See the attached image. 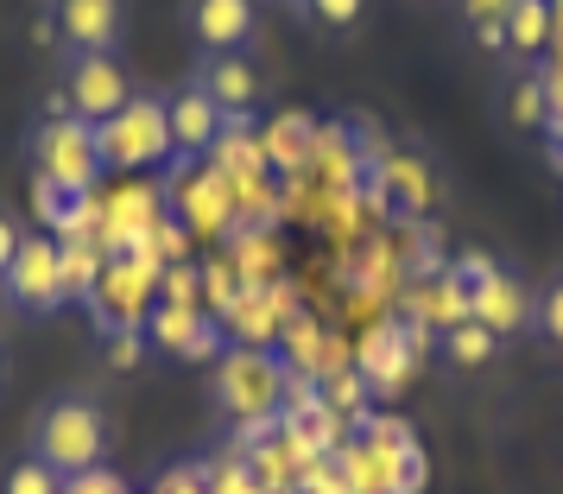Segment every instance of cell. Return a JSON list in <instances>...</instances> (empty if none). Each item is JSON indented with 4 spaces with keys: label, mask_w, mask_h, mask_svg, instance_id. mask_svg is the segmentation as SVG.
Returning a JSON list of instances; mask_svg holds the SVG:
<instances>
[{
    "label": "cell",
    "mask_w": 563,
    "mask_h": 494,
    "mask_svg": "<svg viewBox=\"0 0 563 494\" xmlns=\"http://www.w3.org/2000/svg\"><path fill=\"white\" fill-rule=\"evenodd\" d=\"M32 457H45L57 475H82V469L108 463V413L96 393H57L32 418Z\"/></svg>",
    "instance_id": "1"
},
{
    "label": "cell",
    "mask_w": 563,
    "mask_h": 494,
    "mask_svg": "<svg viewBox=\"0 0 563 494\" xmlns=\"http://www.w3.org/2000/svg\"><path fill=\"white\" fill-rule=\"evenodd\" d=\"M32 172L45 178V190H57V197L82 204V197L96 190V178L108 172L96 128H89V121H77V114H52L45 128L32 133Z\"/></svg>",
    "instance_id": "2"
},
{
    "label": "cell",
    "mask_w": 563,
    "mask_h": 494,
    "mask_svg": "<svg viewBox=\"0 0 563 494\" xmlns=\"http://www.w3.org/2000/svg\"><path fill=\"white\" fill-rule=\"evenodd\" d=\"M216 406L234 431H266L285 406V367L266 355V349H229L222 355V374H216Z\"/></svg>",
    "instance_id": "3"
},
{
    "label": "cell",
    "mask_w": 563,
    "mask_h": 494,
    "mask_svg": "<svg viewBox=\"0 0 563 494\" xmlns=\"http://www.w3.org/2000/svg\"><path fill=\"white\" fill-rule=\"evenodd\" d=\"M96 140H102V165L108 172H153V165H165V158H178L165 96H153V89H133V102L121 108L114 121H102Z\"/></svg>",
    "instance_id": "4"
},
{
    "label": "cell",
    "mask_w": 563,
    "mask_h": 494,
    "mask_svg": "<svg viewBox=\"0 0 563 494\" xmlns=\"http://www.w3.org/2000/svg\"><path fill=\"white\" fill-rule=\"evenodd\" d=\"M7 305L32 317H52L70 305V279H64V241L52 234H26L20 254L7 266Z\"/></svg>",
    "instance_id": "5"
},
{
    "label": "cell",
    "mask_w": 563,
    "mask_h": 494,
    "mask_svg": "<svg viewBox=\"0 0 563 494\" xmlns=\"http://www.w3.org/2000/svg\"><path fill=\"white\" fill-rule=\"evenodd\" d=\"M133 102V83L121 70L114 52H82V57H64V114H77L89 128L114 121L121 108Z\"/></svg>",
    "instance_id": "6"
},
{
    "label": "cell",
    "mask_w": 563,
    "mask_h": 494,
    "mask_svg": "<svg viewBox=\"0 0 563 494\" xmlns=\"http://www.w3.org/2000/svg\"><path fill=\"white\" fill-rule=\"evenodd\" d=\"M462 279H475V286H468V317L487 323L500 342L519 337V330H532L538 298H532L526 279H512L507 266H494V261H462Z\"/></svg>",
    "instance_id": "7"
},
{
    "label": "cell",
    "mask_w": 563,
    "mask_h": 494,
    "mask_svg": "<svg viewBox=\"0 0 563 494\" xmlns=\"http://www.w3.org/2000/svg\"><path fill=\"white\" fill-rule=\"evenodd\" d=\"M128 26V7L121 0H52L45 13V45H64V57L82 52H114Z\"/></svg>",
    "instance_id": "8"
},
{
    "label": "cell",
    "mask_w": 563,
    "mask_h": 494,
    "mask_svg": "<svg viewBox=\"0 0 563 494\" xmlns=\"http://www.w3.org/2000/svg\"><path fill=\"white\" fill-rule=\"evenodd\" d=\"M153 305H158L153 266H133V261H108L96 292H89V311L102 317V330H146Z\"/></svg>",
    "instance_id": "9"
},
{
    "label": "cell",
    "mask_w": 563,
    "mask_h": 494,
    "mask_svg": "<svg viewBox=\"0 0 563 494\" xmlns=\"http://www.w3.org/2000/svg\"><path fill=\"white\" fill-rule=\"evenodd\" d=\"M184 26L203 57L222 52H254L260 32V0H184Z\"/></svg>",
    "instance_id": "10"
},
{
    "label": "cell",
    "mask_w": 563,
    "mask_h": 494,
    "mask_svg": "<svg viewBox=\"0 0 563 494\" xmlns=\"http://www.w3.org/2000/svg\"><path fill=\"white\" fill-rule=\"evenodd\" d=\"M197 89L209 102L222 108L229 121H247L260 102V70H254V52H222V57H197Z\"/></svg>",
    "instance_id": "11"
},
{
    "label": "cell",
    "mask_w": 563,
    "mask_h": 494,
    "mask_svg": "<svg viewBox=\"0 0 563 494\" xmlns=\"http://www.w3.org/2000/svg\"><path fill=\"white\" fill-rule=\"evenodd\" d=\"M165 114H172V146H178V158H203L222 146V133H229V114L209 102L197 83H184L178 96L165 102Z\"/></svg>",
    "instance_id": "12"
},
{
    "label": "cell",
    "mask_w": 563,
    "mask_h": 494,
    "mask_svg": "<svg viewBox=\"0 0 563 494\" xmlns=\"http://www.w3.org/2000/svg\"><path fill=\"white\" fill-rule=\"evenodd\" d=\"M146 330H158V349L165 355H197V349H209L203 317L190 311V305H178V298H158L153 317H146Z\"/></svg>",
    "instance_id": "13"
},
{
    "label": "cell",
    "mask_w": 563,
    "mask_h": 494,
    "mask_svg": "<svg viewBox=\"0 0 563 494\" xmlns=\"http://www.w3.org/2000/svg\"><path fill=\"white\" fill-rule=\"evenodd\" d=\"M551 45V0H512L507 13V52L538 57Z\"/></svg>",
    "instance_id": "14"
},
{
    "label": "cell",
    "mask_w": 563,
    "mask_h": 494,
    "mask_svg": "<svg viewBox=\"0 0 563 494\" xmlns=\"http://www.w3.org/2000/svg\"><path fill=\"white\" fill-rule=\"evenodd\" d=\"M494 349H500V337H494L487 323H475V317H462V323H450V330H443V355H450L456 367L494 362Z\"/></svg>",
    "instance_id": "15"
},
{
    "label": "cell",
    "mask_w": 563,
    "mask_h": 494,
    "mask_svg": "<svg viewBox=\"0 0 563 494\" xmlns=\"http://www.w3.org/2000/svg\"><path fill=\"white\" fill-rule=\"evenodd\" d=\"M64 482H70V475H57L45 457L20 450V457L7 463V475H0V494H64Z\"/></svg>",
    "instance_id": "16"
},
{
    "label": "cell",
    "mask_w": 563,
    "mask_h": 494,
    "mask_svg": "<svg viewBox=\"0 0 563 494\" xmlns=\"http://www.w3.org/2000/svg\"><path fill=\"white\" fill-rule=\"evenodd\" d=\"M209 494H266V482L254 475V463H247V450H229V457H216V463L203 469Z\"/></svg>",
    "instance_id": "17"
},
{
    "label": "cell",
    "mask_w": 563,
    "mask_h": 494,
    "mask_svg": "<svg viewBox=\"0 0 563 494\" xmlns=\"http://www.w3.org/2000/svg\"><path fill=\"white\" fill-rule=\"evenodd\" d=\"M507 114H512V128H526V133L544 128V121H551V96H544V83H538V77H512Z\"/></svg>",
    "instance_id": "18"
},
{
    "label": "cell",
    "mask_w": 563,
    "mask_h": 494,
    "mask_svg": "<svg viewBox=\"0 0 563 494\" xmlns=\"http://www.w3.org/2000/svg\"><path fill=\"white\" fill-rule=\"evenodd\" d=\"M367 374H374V387H380V393H393L399 381H406V342H399V330H386V342H374Z\"/></svg>",
    "instance_id": "19"
},
{
    "label": "cell",
    "mask_w": 563,
    "mask_h": 494,
    "mask_svg": "<svg viewBox=\"0 0 563 494\" xmlns=\"http://www.w3.org/2000/svg\"><path fill=\"white\" fill-rule=\"evenodd\" d=\"M532 330L563 355V273H558V279H551L544 292H538V305H532Z\"/></svg>",
    "instance_id": "20"
},
{
    "label": "cell",
    "mask_w": 563,
    "mask_h": 494,
    "mask_svg": "<svg viewBox=\"0 0 563 494\" xmlns=\"http://www.w3.org/2000/svg\"><path fill=\"white\" fill-rule=\"evenodd\" d=\"M291 7H298V13H310L317 26H330V32H349V26L361 20V7H367V0H291Z\"/></svg>",
    "instance_id": "21"
},
{
    "label": "cell",
    "mask_w": 563,
    "mask_h": 494,
    "mask_svg": "<svg viewBox=\"0 0 563 494\" xmlns=\"http://www.w3.org/2000/svg\"><path fill=\"white\" fill-rule=\"evenodd\" d=\"M507 13H512V0H462V20L475 32H507Z\"/></svg>",
    "instance_id": "22"
},
{
    "label": "cell",
    "mask_w": 563,
    "mask_h": 494,
    "mask_svg": "<svg viewBox=\"0 0 563 494\" xmlns=\"http://www.w3.org/2000/svg\"><path fill=\"white\" fill-rule=\"evenodd\" d=\"M64 494H133V488L102 463V469H82V475H70V482H64Z\"/></svg>",
    "instance_id": "23"
},
{
    "label": "cell",
    "mask_w": 563,
    "mask_h": 494,
    "mask_svg": "<svg viewBox=\"0 0 563 494\" xmlns=\"http://www.w3.org/2000/svg\"><path fill=\"white\" fill-rule=\"evenodd\" d=\"M153 494H209V482H203V469H165V475H158L153 482Z\"/></svg>",
    "instance_id": "24"
},
{
    "label": "cell",
    "mask_w": 563,
    "mask_h": 494,
    "mask_svg": "<svg viewBox=\"0 0 563 494\" xmlns=\"http://www.w3.org/2000/svg\"><path fill=\"white\" fill-rule=\"evenodd\" d=\"M20 241H26V229L0 209V279H7V266H13V254H20Z\"/></svg>",
    "instance_id": "25"
},
{
    "label": "cell",
    "mask_w": 563,
    "mask_h": 494,
    "mask_svg": "<svg viewBox=\"0 0 563 494\" xmlns=\"http://www.w3.org/2000/svg\"><path fill=\"white\" fill-rule=\"evenodd\" d=\"M7 381H13V355H7V342H0V393H7Z\"/></svg>",
    "instance_id": "26"
}]
</instances>
